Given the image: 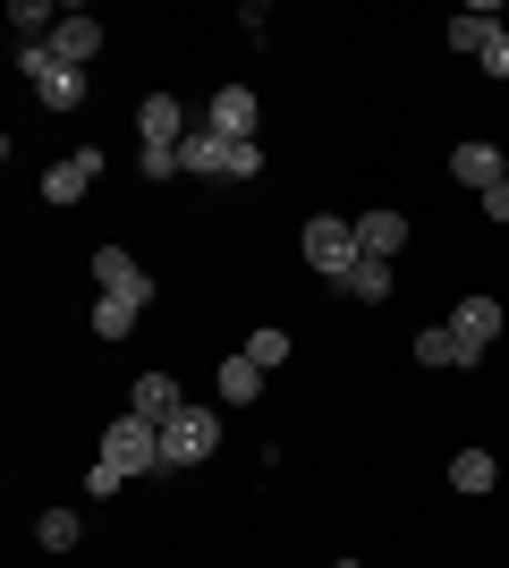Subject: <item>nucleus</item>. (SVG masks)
I'll use <instances>...</instances> for the list:
<instances>
[{
    "mask_svg": "<svg viewBox=\"0 0 509 568\" xmlns=\"http://www.w3.org/2000/svg\"><path fill=\"white\" fill-rule=\"evenodd\" d=\"M102 467H120V475H170L162 467V425H145L136 407L111 416V425H102Z\"/></svg>",
    "mask_w": 509,
    "mask_h": 568,
    "instance_id": "1",
    "label": "nucleus"
},
{
    "mask_svg": "<svg viewBox=\"0 0 509 568\" xmlns=\"http://www.w3.org/2000/svg\"><path fill=\"white\" fill-rule=\"evenodd\" d=\"M297 246H306V263H315L323 281H339V288H348V272L365 263V246H357V221H339V213H315Z\"/></svg>",
    "mask_w": 509,
    "mask_h": 568,
    "instance_id": "2",
    "label": "nucleus"
},
{
    "mask_svg": "<svg viewBox=\"0 0 509 568\" xmlns=\"http://www.w3.org/2000/svg\"><path fill=\"white\" fill-rule=\"evenodd\" d=\"M213 450H221V416L187 399V407H179V416L162 425V467H204Z\"/></svg>",
    "mask_w": 509,
    "mask_h": 568,
    "instance_id": "3",
    "label": "nucleus"
},
{
    "mask_svg": "<svg viewBox=\"0 0 509 568\" xmlns=\"http://www.w3.org/2000/svg\"><path fill=\"white\" fill-rule=\"evenodd\" d=\"M18 77L51 102V111H77V102H85V69H60L51 43H18Z\"/></svg>",
    "mask_w": 509,
    "mask_h": 568,
    "instance_id": "4",
    "label": "nucleus"
},
{
    "mask_svg": "<svg viewBox=\"0 0 509 568\" xmlns=\"http://www.w3.org/2000/svg\"><path fill=\"white\" fill-rule=\"evenodd\" d=\"M450 339H459V365H485L492 339H501V297H459L450 306Z\"/></svg>",
    "mask_w": 509,
    "mask_h": 568,
    "instance_id": "5",
    "label": "nucleus"
},
{
    "mask_svg": "<svg viewBox=\"0 0 509 568\" xmlns=\"http://www.w3.org/2000/svg\"><path fill=\"white\" fill-rule=\"evenodd\" d=\"M94 288L102 297H128V306H153V272L128 255V246H102L94 255Z\"/></svg>",
    "mask_w": 509,
    "mask_h": 568,
    "instance_id": "6",
    "label": "nucleus"
},
{
    "mask_svg": "<svg viewBox=\"0 0 509 568\" xmlns=\"http://www.w3.org/2000/svg\"><path fill=\"white\" fill-rule=\"evenodd\" d=\"M450 179H459V187H476V195H485V187H501V179H509V162H501V144H485V136H467L459 153H450Z\"/></svg>",
    "mask_w": 509,
    "mask_h": 568,
    "instance_id": "7",
    "label": "nucleus"
},
{
    "mask_svg": "<svg viewBox=\"0 0 509 568\" xmlns=\"http://www.w3.org/2000/svg\"><path fill=\"white\" fill-rule=\"evenodd\" d=\"M94 179H102V153L85 144V153H69V162H51V170H43V204H77Z\"/></svg>",
    "mask_w": 509,
    "mask_h": 568,
    "instance_id": "8",
    "label": "nucleus"
},
{
    "mask_svg": "<svg viewBox=\"0 0 509 568\" xmlns=\"http://www.w3.org/2000/svg\"><path fill=\"white\" fill-rule=\"evenodd\" d=\"M94 51H102V26L85 18V9H69V18L51 26V60H60V69H85Z\"/></svg>",
    "mask_w": 509,
    "mask_h": 568,
    "instance_id": "9",
    "label": "nucleus"
},
{
    "mask_svg": "<svg viewBox=\"0 0 509 568\" xmlns=\"http://www.w3.org/2000/svg\"><path fill=\"white\" fill-rule=\"evenodd\" d=\"M204 128H213V136H230V144H246V136H255V94H246V85H221L213 111H204Z\"/></svg>",
    "mask_w": 509,
    "mask_h": 568,
    "instance_id": "10",
    "label": "nucleus"
},
{
    "mask_svg": "<svg viewBox=\"0 0 509 568\" xmlns=\"http://www.w3.org/2000/svg\"><path fill=\"white\" fill-rule=\"evenodd\" d=\"M357 246L374 263H390L399 246H408V213H390V204H374V213H357Z\"/></svg>",
    "mask_w": 509,
    "mask_h": 568,
    "instance_id": "11",
    "label": "nucleus"
},
{
    "mask_svg": "<svg viewBox=\"0 0 509 568\" xmlns=\"http://www.w3.org/2000/svg\"><path fill=\"white\" fill-rule=\"evenodd\" d=\"M128 407H136V416H145V425H170V416H179V382L162 374V365H153V374H136V390H128Z\"/></svg>",
    "mask_w": 509,
    "mask_h": 568,
    "instance_id": "12",
    "label": "nucleus"
},
{
    "mask_svg": "<svg viewBox=\"0 0 509 568\" xmlns=\"http://www.w3.org/2000/svg\"><path fill=\"white\" fill-rule=\"evenodd\" d=\"M187 128H195V119L179 111L170 94H145V102H136V136H145V144H179Z\"/></svg>",
    "mask_w": 509,
    "mask_h": 568,
    "instance_id": "13",
    "label": "nucleus"
},
{
    "mask_svg": "<svg viewBox=\"0 0 509 568\" xmlns=\"http://www.w3.org/2000/svg\"><path fill=\"white\" fill-rule=\"evenodd\" d=\"M179 162L204 170V179H230V136H213V128H187V136H179Z\"/></svg>",
    "mask_w": 509,
    "mask_h": 568,
    "instance_id": "14",
    "label": "nucleus"
},
{
    "mask_svg": "<svg viewBox=\"0 0 509 568\" xmlns=\"http://www.w3.org/2000/svg\"><path fill=\"white\" fill-rule=\"evenodd\" d=\"M264 399V365L255 356H221V407H255Z\"/></svg>",
    "mask_w": 509,
    "mask_h": 568,
    "instance_id": "15",
    "label": "nucleus"
},
{
    "mask_svg": "<svg viewBox=\"0 0 509 568\" xmlns=\"http://www.w3.org/2000/svg\"><path fill=\"white\" fill-rule=\"evenodd\" d=\"M492 34H501V9H459V18H450V51H476V60H485Z\"/></svg>",
    "mask_w": 509,
    "mask_h": 568,
    "instance_id": "16",
    "label": "nucleus"
},
{
    "mask_svg": "<svg viewBox=\"0 0 509 568\" xmlns=\"http://www.w3.org/2000/svg\"><path fill=\"white\" fill-rule=\"evenodd\" d=\"M492 475H501L492 450H459V458H450V493H492Z\"/></svg>",
    "mask_w": 509,
    "mask_h": 568,
    "instance_id": "17",
    "label": "nucleus"
},
{
    "mask_svg": "<svg viewBox=\"0 0 509 568\" xmlns=\"http://www.w3.org/2000/svg\"><path fill=\"white\" fill-rule=\"evenodd\" d=\"M77 535H85L77 509H43V518H34V544H43V551H77Z\"/></svg>",
    "mask_w": 509,
    "mask_h": 568,
    "instance_id": "18",
    "label": "nucleus"
},
{
    "mask_svg": "<svg viewBox=\"0 0 509 568\" xmlns=\"http://www.w3.org/2000/svg\"><path fill=\"white\" fill-rule=\"evenodd\" d=\"M136 314H145V306H128V297H94V339H128V332H136Z\"/></svg>",
    "mask_w": 509,
    "mask_h": 568,
    "instance_id": "19",
    "label": "nucleus"
},
{
    "mask_svg": "<svg viewBox=\"0 0 509 568\" xmlns=\"http://www.w3.org/2000/svg\"><path fill=\"white\" fill-rule=\"evenodd\" d=\"M348 297H357V306H383V297H390V263L365 255L357 272H348Z\"/></svg>",
    "mask_w": 509,
    "mask_h": 568,
    "instance_id": "20",
    "label": "nucleus"
},
{
    "mask_svg": "<svg viewBox=\"0 0 509 568\" xmlns=\"http://www.w3.org/2000/svg\"><path fill=\"white\" fill-rule=\"evenodd\" d=\"M416 365H459V339H450V323H425V332H416Z\"/></svg>",
    "mask_w": 509,
    "mask_h": 568,
    "instance_id": "21",
    "label": "nucleus"
},
{
    "mask_svg": "<svg viewBox=\"0 0 509 568\" xmlns=\"http://www.w3.org/2000/svg\"><path fill=\"white\" fill-rule=\"evenodd\" d=\"M238 356H255V365H264V374H272V365H289V332H281V323H264V332L246 339Z\"/></svg>",
    "mask_w": 509,
    "mask_h": 568,
    "instance_id": "22",
    "label": "nucleus"
},
{
    "mask_svg": "<svg viewBox=\"0 0 509 568\" xmlns=\"http://www.w3.org/2000/svg\"><path fill=\"white\" fill-rule=\"evenodd\" d=\"M136 170H145L153 187H162V179H179L187 162H179V144H145V162H136Z\"/></svg>",
    "mask_w": 509,
    "mask_h": 568,
    "instance_id": "23",
    "label": "nucleus"
},
{
    "mask_svg": "<svg viewBox=\"0 0 509 568\" xmlns=\"http://www.w3.org/2000/svg\"><path fill=\"white\" fill-rule=\"evenodd\" d=\"M264 170V136H246V144H230V179H255Z\"/></svg>",
    "mask_w": 509,
    "mask_h": 568,
    "instance_id": "24",
    "label": "nucleus"
},
{
    "mask_svg": "<svg viewBox=\"0 0 509 568\" xmlns=\"http://www.w3.org/2000/svg\"><path fill=\"white\" fill-rule=\"evenodd\" d=\"M485 77H492V85H509V26L485 43Z\"/></svg>",
    "mask_w": 509,
    "mask_h": 568,
    "instance_id": "25",
    "label": "nucleus"
},
{
    "mask_svg": "<svg viewBox=\"0 0 509 568\" xmlns=\"http://www.w3.org/2000/svg\"><path fill=\"white\" fill-rule=\"evenodd\" d=\"M120 484H128V475H120V467H102V458H94V475H85V493H94V500H111Z\"/></svg>",
    "mask_w": 509,
    "mask_h": 568,
    "instance_id": "26",
    "label": "nucleus"
},
{
    "mask_svg": "<svg viewBox=\"0 0 509 568\" xmlns=\"http://www.w3.org/2000/svg\"><path fill=\"white\" fill-rule=\"evenodd\" d=\"M485 221H509V179H501V187H485Z\"/></svg>",
    "mask_w": 509,
    "mask_h": 568,
    "instance_id": "27",
    "label": "nucleus"
},
{
    "mask_svg": "<svg viewBox=\"0 0 509 568\" xmlns=\"http://www.w3.org/2000/svg\"><path fill=\"white\" fill-rule=\"evenodd\" d=\"M332 568H357V560H332Z\"/></svg>",
    "mask_w": 509,
    "mask_h": 568,
    "instance_id": "28",
    "label": "nucleus"
}]
</instances>
